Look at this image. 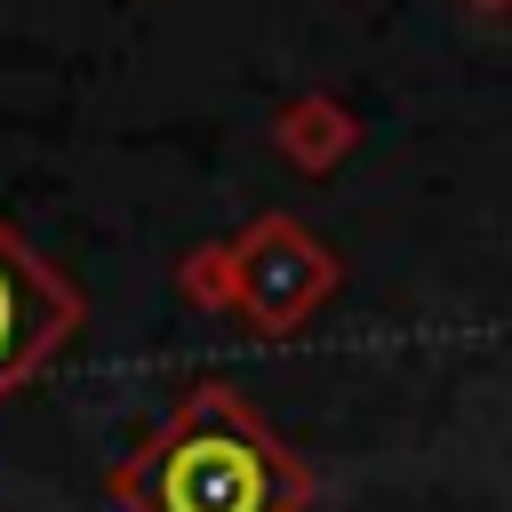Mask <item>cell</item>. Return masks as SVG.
Segmentation results:
<instances>
[{
  "instance_id": "6da1fadb",
  "label": "cell",
  "mask_w": 512,
  "mask_h": 512,
  "mask_svg": "<svg viewBox=\"0 0 512 512\" xmlns=\"http://www.w3.org/2000/svg\"><path fill=\"white\" fill-rule=\"evenodd\" d=\"M120 512H304V456L224 384H192L184 408L112 472Z\"/></svg>"
},
{
  "instance_id": "7a4b0ae2",
  "label": "cell",
  "mask_w": 512,
  "mask_h": 512,
  "mask_svg": "<svg viewBox=\"0 0 512 512\" xmlns=\"http://www.w3.org/2000/svg\"><path fill=\"white\" fill-rule=\"evenodd\" d=\"M336 288V256L312 224L296 216H256L232 240V312L256 336H288L312 320V304Z\"/></svg>"
},
{
  "instance_id": "3957f363",
  "label": "cell",
  "mask_w": 512,
  "mask_h": 512,
  "mask_svg": "<svg viewBox=\"0 0 512 512\" xmlns=\"http://www.w3.org/2000/svg\"><path fill=\"white\" fill-rule=\"evenodd\" d=\"M72 328H80L72 280H64L24 232L0 224V400H8Z\"/></svg>"
},
{
  "instance_id": "277c9868",
  "label": "cell",
  "mask_w": 512,
  "mask_h": 512,
  "mask_svg": "<svg viewBox=\"0 0 512 512\" xmlns=\"http://www.w3.org/2000/svg\"><path fill=\"white\" fill-rule=\"evenodd\" d=\"M272 144H280V160L288 168H312V176H328L352 144H360V120L336 104V96H296L280 120H272Z\"/></svg>"
},
{
  "instance_id": "5b68a950",
  "label": "cell",
  "mask_w": 512,
  "mask_h": 512,
  "mask_svg": "<svg viewBox=\"0 0 512 512\" xmlns=\"http://www.w3.org/2000/svg\"><path fill=\"white\" fill-rule=\"evenodd\" d=\"M176 288H184L200 312H224V304H232V240H200V248L176 264Z\"/></svg>"
},
{
  "instance_id": "8992f818",
  "label": "cell",
  "mask_w": 512,
  "mask_h": 512,
  "mask_svg": "<svg viewBox=\"0 0 512 512\" xmlns=\"http://www.w3.org/2000/svg\"><path fill=\"white\" fill-rule=\"evenodd\" d=\"M472 8H512V0H472Z\"/></svg>"
}]
</instances>
